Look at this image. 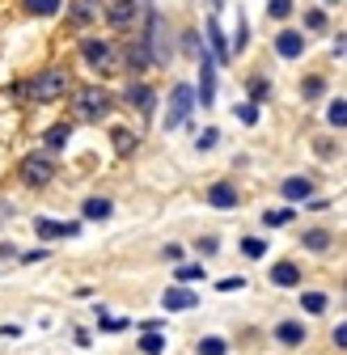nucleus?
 <instances>
[{
  "mask_svg": "<svg viewBox=\"0 0 347 355\" xmlns=\"http://www.w3.org/2000/svg\"><path fill=\"white\" fill-rule=\"evenodd\" d=\"M195 304H199V296L187 292V288H169V292L161 296V309H165V313H187V309H195Z\"/></svg>",
  "mask_w": 347,
  "mask_h": 355,
  "instance_id": "ddd939ff",
  "label": "nucleus"
},
{
  "mask_svg": "<svg viewBox=\"0 0 347 355\" xmlns=\"http://www.w3.org/2000/svg\"><path fill=\"white\" fill-rule=\"evenodd\" d=\"M267 98H271V85H267L263 76H254V80H250V102L258 106V102H267Z\"/></svg>",
  "mask_w": 347,
  "mask_h": 355,
  "instance_id": "393cba45",
  "label": "nucleus"
},
{
  "mask_svg": "<svg viewBox=\"0 0 347 355\" xmlns=\"http://www.w3.org/2000/svg\"><path fill=\"white\" fill-rule=\"evenodd\" d=\"M144 47H149L153 64H169L174 47H169V38H165V17L161 13H149V38H144Z\"/></svg>",
  "mask_w": 347,
  "mask_h": 355,
  "instance_id": "39448f33",
  "label": "nucleus"
},
{
  "mask_svg": "<svg viewBox=\"0 0 347 355\" xmlns=\"http://www.w3.org/2000/svg\"><path fill=\"white\" fill-rule=\"evenodd\" d=\"M0 258H17V250H13L9 241H0Z\"/></svg>",
  "mask_w": 347,
  "mask_h": 355,
  "instance_id": "c03bdc74",
  "label": "nucleus"
},
{
  "mask_svg": "<svg viewBox=\"0 0 347 355\" xmlns=\"http://www.w3.org/2000/svg\"><path fill=\"white\" fill-rule=\"evenodd\" d=\"M123 102L132 106V110H140V114H153V106H157V94H153V89H149L144 80H132V85L123 89Z\"/></svg>",
  "mask_w": 347,
  "mask_h": 355,
  "instance_id": "9d476101",
  "label": "nucleus"
},
{
  "mask_svg": "<svg viewBox=\"0 0 347 355\" xmlns=\"http://www.w3.org/2000/svg\"><path fill=\"white\" fill-rule=\"evenodd\" d=\"M102 17V0H72L68 5V26H94Z\"/></svg>",
  "mask_w": 347,
  "mask_h": 355,
  "instance_id": "9b49d317",
  "label": "nucleus"
},
{
  "mask_svg": "<svg viewBox=\"0 0 347 355\" xmlns=\"http://www.w3.org/2000/svg\"><path fill=\"white\" fill-rule=\"evenodd\" d=\"M280 195H284L288 203H305V199L314 195V182H310V178H284Z\"/></svg>",
  "mask_w": 347,
  "mask_h": 355,
  "instance_id": "2eb2a0df",
  "label": "nucleus"
},
{
  "mask_svg": "<svg viewBox=\"0 0 347 355\" xmlns=\"http://www.w3.org/2000/svg\"><path fill=\"white\" fill-rule=\"evenodd\" d=\"M216 140H221V131H216V127H208L203 136L195 140V148H199V153H208V148H216Z\"/></svg>",
  "mask_w": 347,
  "mask_h": 355,
  "instance_id": "f704fd0d",
  "label": "nucleus"
},
{
  "mask_svg": "<svg viewBox=\"0 0 347 355\" xmlns=\"http://www.w3.org/2000/svg\"><path fill=\"white\" fill-rule=\"evenodd\" d=\"M276 51H280L284 60H301V55H305V38H301L296 30H280V34H276Z\"/></svg>",
  "mask_w": 347,
  "mask_h": 355,
  "instance_id": "4468645a",
  "label": "nucleus"
},
{
  "mask_svg": "<svg viewBox=\"0 0 347 355\" xmlns=\"http://www.w3.org/2000/svg\"><path fill=\"white\" fill-rule=\"evenodd\" d=\"M110 140H115V148H119L123 157H127V153H132V148L140 144V136H132L127 127H115V131H110Z\"/></svg>",
  "mask_w": 347,
  "mask_h": 355,
  "instance_id": "4be33fe9",
  "label": "nucleus"
},
{
  "mask_svg": "<svg viewBox=\"0 0 347 355\" xmlns=\"http://www.w3.org/2000/svg\"><path fill=\"white\" fill-rule=\"evenodd\" d=\"M237 199H242V195H237L233 182H212V187H208V203H212V207H221V211H233Z\"/></svg>",
  "mask_w": 347,
  "mask_h": 355,
  "instance_id": "f8f14e48",
  "label": "nucleus"
},
{
  "mask_svg": "<svg viewBox=\"0 0 347 355\" xmlns=\"http://www.w3.org/2000/svg\"><path fill=\"white\" fill-rule=\"evenodd\" d=\"M149 64H153V55H149V47H144V38H136L132 47H127V68H132V72H144Z\"/></svg>",
  "mask_w": 347,
  "mask_h": 355,
  "instance_id": "aec40b11",
  "label": "nucleus"
},
{
  "mask_svg": "<svg viewBox=\"0 0 347 355\" xmlns=\"http://www.w3.org/2000/svg\"><path fill=\"white\" fill-rule=\"evenodd\" d=\"M301 304H305L310 313H326V292H305V296H301Z\"/></svg>",
  "mask_w": 347,
  "mask_h": 355,
  "instance_id": "a878e982",
  "label": "nucleus"
},
{
  "mask_svg": "<svg viewBox=\"0 0 347 355\" xmlns=\"http://www.w3.org/2000/svg\"><path fill=\"white\" fill-rule=\"evenodd\" d=\"M178 279H183V284L203 279V266H199V262H183V266H178Z\"/></svg>",
  "mask_w": 347,
  "mask_h": 355,
  "instance_id": "2f4dec72",
  "label": "nucleus"
},
{
  "mask_svg": "<svg viewBox=\"0 0 347 355\" xmlns=\"http://www.w3.org/2000/svg\"><path fill=\"white\" fill-rule=\"evenodd\" d=\"M22 94H26V98H34V102H56V98H64V94H68V72H64V68H47V72H38L34 80H26V85H22Z\"/></svg>",
  "mask_w": 347,
  "mask_h": 355,
  "instance_id": "f03ea898",
  "label": "nucleus"
},
{
  "mask_svg": "<svg viewBox=\"0 0 347 355\" xmlns=\"http://www.w3.org/2000/svg\"><path fill=\"white\" fill-rule=\"evenodd\" d=\"M140 351H144V355H161V351H165V334H157V330H149V334L140 338Z\"/></svg>",
  "mask_w": 347,
  "mask_h": 355,
  "instance_id": "b1692460",
  "label": "nucleus"
},
{
  "mask_svg": "<svg viewBox=\"0 0 347 355\" xmlns=\"http://www.w3.org/2000/svg\"><path fill=\"white\" fill-rule=\"evenodd\" d=\"M60 5H64V0H26V9H30L34 17H56Z\"/></svg>",
  "mask_w": 347,
  "mask_h": 355,
  "instance_id": "5701e85b",
  "label": "nucleus"
},
{
  "mask_svg": "<svg viewBox=\"0 0 347 355\" xmlns=\"http://www.w3.org/2000/svg\"><path fill=\"white\" fill-rule=\"evenodd\" d=\"M68 140H72V127H68V123H56V127H47V136H42L47 153H60V148H68Z\"/></svg>",
  "mask_w": 347,
  "mask_h": 355,
  "instance_id": "f3484780",
  "label": "nucleus"
},
{
  "mask_svg": "<svg viewBox=\"0 0 347 355\" xmlns=\"http://www.w3.org/2000/svg\"><path fill=\"white\" fill-rule=\"evenodd\" d=\"M305 245H310V250H326V245H330V233H326V229H310V233H305Z\"/></svg>",
  "mask_w": 347,
  "mask_h": 355,
  "instance_id": "c756f323",
  "label": "nucleus"
},
{
  "mask_svg": "<svg viewBox=\"0 0 347 355\" xmlns=\"http://www.w3.org/2000/svg\"><path fill=\"white\" fill-rule=\"evenodd\" d=\"M72 106H76V119L98 123V119H106V114H110L115 98L106 94L102 85H85V89H76V94H72Z\"/></svg>",
  "mask_w": 347,
  "mask_h": 355,
  "instance_id": "f257e3e1",
  "label": "nucleus"
},
{
  "mask_svg": "<svg viewBox=\"0 0 347 355\" xmlns=\"http://www.w3.org/2000/svg\"><path fill=\"white\" fill-rule=\"evenodd\" d=\"M288 220H292L288 207H280V211H263V225H267V229H280V225H288Z\"/></svg>",
  "mask_w": 347,
  "mask_h": 355,
  "instance_id": "cd10ccee",
  "label": "nucleus"
},
{
  "mask_svg": "<svg viewBox=\"0 0 347 355\" xmlns=\"http://www.w3.org/2000/svg\"><path fill=\"white\" fill-rule=\"evenodd\" d=\"M51 173H56V161H51L47 153H34V157L22 161V182H26V187H47Z\"/></svg>",
  "mask_w": 347,
  "mask_h": 355,
  "instance_id": "423d86ee",
  "label": "nucleus"
},
{
  "mask_svg": "<svg viewBox=\"0 0 347 355\" xmlns=\"http://www.w3.org/2000/svg\"><path fill=\"white\" fill-rule=\"evenodd\" d=\"M242 250H246V258H263V254H267V241L246 237V241H242Z\"/></svg>",
  "mask_w": 347,
  "mask_h": 355,
  "instance_id": "473e14b6",
  "label": "nucleus"
},
{
  "mask_svg": "<svg viewBox=\"0 0 347 355\" xmlns=\"http://www.w3.org/2000/svg\"><path fill=\"white\" fill-rule=\"evenodd\" d=\"M102 330H106V334H119V330H127V322H110V318H102Z\"/></svg>",
  "mask_w": 347,
  "mask_h": 355,
  "instance_id": "ea45409f",
  "label": "nucleus"
},
{
  "mask_svg": "<svg viewBox=\"0 0 347 355\" xmlns=\"http://www.w3.org/2000/svg\"><path fill=\"white\" fill-rule=\"evenodd\" d=\"M22 262H42V258H47V250H30V254H17Z\"/></svg>",
  "mask_w": 347,
  "mask_h": 355,
  "instance_id": "79ce46f5",
  "label": "nucleus"
},
{
  "mask_svg": "<svg viewBox=\"0 0 347 355\" xmlns=\"http://www.w3.org/2000/svg\"><path fill=\"white\" fill-rule=\"evenodd\" d=\"M136 17H140V5H136V0H110V5H106V21H110L115 30H132Z\"/></svg>",
  "mask_w": 347,
  "mask_h": 355,
  "instance_id": "6e6552de",
  "label": "nucleus"
},
{
  "mask_svg": "<svg viewBox=\"0 0 347 355\" xmlns=\"http://www.w3.org/2000/svg\"><path fill=\"white\" fill-rule=\"evenodd\" d=\"M115 203L110 199H85V220H110Z\"/></svg>",
  "mask_w": 347,
  "mask_h": 355,
  "instance_id": "412c9836",
  "label": "nucleus"
},
{
  "mask_svg": "<svg viewBox=\"0 0 347 355\" xmlns=\"http://www.w3.org/2000/svg\"><path fill=\"white\" fill-rule=\"evenodd\" d=\"M208 42H212V60L225 64L229 60V42H225V30L216 26V21H208Z\"/></svg>",
  "mask_w": 347,
  "mask_h": 355,
  "instance_id": "a211bd4d",
  "label": "nucleus"
},
{
  "mask_svg": "<svg viewBox=\"0 0 347 355\" xmlns=\"http://www.w3.org/2000/svg\"><path fill=\"white\" fill-rule=\"evenodd\" d=\"M34 233H38L42 241H56V237H76L81 225H76V220H47V216H38V220H34Z\"/></svg>",
  "mask_w": 347,
  "mask_h": 355,
  "instance_id": "1a4fd4ad",
  "label": "nucleus"
},
{
  "mask_svg": "<svg viewBox=\"0 0 347 355\" xmlns=\"http://www.w3.org/2000/svg\"><path fill=\"white\" fill-rule=\"evenodd\" d=\"M335 347H339V351H343V347H347V326H343V322H339V326H335Z\"/></svg>",
  "mask_w": 347,
  "mask_h": 355,
  "instance_id": "a19ab883",
  "label": "nucleus"
},
{
  "mask_svg": "<svg viewBox=\"0 0 347 355\" xmlns=\"http://www.w3.org/2000/svg\"><path fill=\"white\" fill-rule=\"evenodd\" d=\"M195 60H199V94H195V98H199L203 110H208V106H216V60H212L208 51H199Z\"/></svg>",
  "mask_w": 347,
  "mask_h": 355,
  "instance_id": "0eeeda50",
  "label": "nucleus"
},
{
  "mask_svg": "<svg viewBox=\"0 0 347 355\" xmlns=\"http://www.w3.org/2000/svg\"><path fill=\"white\" fill-rule=\"evenodd\" d=\"M233 110H237V119H242V123H250V127L258 123V106H254V102H242V106H233Z\"/></svg>",
  "mask_w": 347,
  "mask_h": 355,
  "instance_id": "c9c22d12",
  "label": "nucleus"
},
{
  "mask_svg": "<svg viewBox=\"0 0 347 355\" xmlns=\"http://www.w3.org/2000/svg\"><path fill=\"white\" fill-rule=\"evenodd\" d=\"M199 355H225V338H203L199 343Z\"/></svg>",
  "mask_w": 347,
  "mask_h": 355,
  "instance_id": "e433bc0d",
  "label": "nucleus"
},
{
  "mask_svg": "<svg viewBox=\"0 0 347 355\" xmlns=\"http://www.w3.org/2000/svg\"><path fill=\"white\" fill-rule=\"evenodd\" d=\"M292 13V0H267V17H276V21H284Z\"/></svg>",
  "mask_w": 347,
  "mask_h": 355,
  "instance_id": "7c9ffc66",
  "label": "nucleus"
},
{
  "mask_svg": "<svg viewBox=\"0 0 347 355\" xmlns=\"http://www.w3.org/2000/svg\"><path fill=\"white\" fill-rule=\"evenodd\" d=\"M326 5H339V0H326Z\"/></svg>",
  "mask_w": 347,
  "mask_h": 355,
  "instance_id": "a18cd8bd",
  "label": "nucleus"
},
{
  "mask_svg": "<svg viewBox=\"0 0 347 355\" xmlns=\"http://www.w3.org/2000/svg\"><path fill=\"white\" fill-rule=\"evenodd\" d=\"M191 106H195V89H191V85H174V94H169V110H165V131L183 127V123H187V114H191Z\"/></svg>",
  "mask_w": 347,
  "mask_h": 355,
  "instance_id": "20e7f679",
  "label": "nucleus"
},
{
  "mask_svg": "<svg viewBox=\"0 0 347 355\" xmlns=\"http://www.w3.org/2000/svg\"><path fill=\"white\" fill-rule=\"evenodd\" d=\"M305 26H310V30H326V13H322V9H310V13H305Z\"/></svg>",
  "mask_w": 347,
  "mask_h": 355,
  "instance_id": "4c0bfd02",
  "label": "nucleus"
},
{
  "mask_svg": "<svg viewBox=\"0 0 347 355\" xmlns=\"http://www.w3.org/2000/svg\"><path fill=\"white\" fill-rule=\"evenodd\" d=\"M322 89H326V85H322V76H310L305 85H301V94H305V98L314 102V98H322Z\"/></svg>",
  "mask_w": 347,
  "mask_h": 355,
  "instance_id": "72a5a7b5",
  "label": "nucleus"
},
{
  "mask_svg": "<svg viewBox=\"0 0 347 355\" xmlns=\"http://www.w3.org/2000/svg\"><path fill=\"white\" fill-rule=\"evenodd\" d=\"M81 55H85V64H90L94 72H102V76H110L115 72V47H110V42L106 38H85L81 42Z\"/></svg>",
  "mask_w": 347,
  "mask_h": 355,
  "instance_id": "7ed1b4c3",
  "label": "nucleus"
},
{
  "mask_svg": "<svg viewBox=\"0 0 347 355\" xmlns=\"http://www.w3.org/2000/svg\"><path fill=\"white\" fill-rule=\"evenodd\" d=\"M199 254H216V237H199Z\"/></svg>",
  "mask_w": 347,
  "mask_h": 355,
  "instance_id": "37998d69",
  "label": "nucleus"
},
{
  "mask_svg": "<svg viewBox=\"0 0 347 355\" xmlns=\"http://www.w3.org/2000/svg\"><path fill=\"white\" fill-rule=\"evenodd\" d=\"M216 288H221V292H237V288H246V279L242 275H229V279H221Z\"/></svg>",
  "mask_w": 347,
  "mask_h": 355,
  "instance_id": "58836bf2",
  "label": "nucleus"
},
{
  "mask_svg": "<svg viewBox=\"0 0 347 355\" xmlns=\"http://www.w3.org/2000/svg\"><path fill=\"white\" fill-rule=\"evenodd\" d=\"M246 42H250V30H246V17H237V34H233V47H229V55H233V51L242 55V51H246Z\"/></svg>",
  "mask_w": 347,
  "mask_h": 355,
  "instance_id": "bb28decb",
  "label": "nucleus"
},
{
  "mask_svg": "<svg viewBox=\"0 0 347 355\" xmlns=\"http://www.w3.org/2000/svg\"><path fill=\"white\" fill-rule=\"evenodd\" d=\"M326 119H330V127H343V123H347V102H343V98H339V102H330Z\"/></svg>",
  "mask_w": 347,
  "mask_h": 355,
  "instance_id": "c85d7f7f",
  "label": "nucleus"
},
{
  "mask_svg": "<svg viewBox=\"0 0 347 355\" xmlns=\"http://www.w3.org/2000/svg\"><path fill=\"white\" fill-rule=\"evenodd\" d=\"M216 5H221V0H216Z\"/></svg>",
  "mask_w": 347,
  "mask_h": 355,
  "instance_id": "49530a36",
  "label": "nucleus"
},
{
  "mask_svg": "<svg viewBox=\"0 0 347 355\" xmlns=\"http://www.w3.org/2000/svg\"><path fill=\"white\" fill-rule=\"evenodd\" d=\"M271 284L276 288H296L301 284V266L296 262H276L271 266Z\"/></svg>",
  "mask_w": 347,
  "mask_h": 355,
  "instance_id": "dca6fc26",
  "label": "nucleus"
},
{
  "mask_svg": "<svg viewBox=\"0 0 347 355\" xmlns=\"http://www.w3.org/2000/svg\"><path fill=\"white\" fill-rule=\"evenodd\" d=\"M276 338L284 347H301V343H305V326H301V322H280L276 326Z\"/></svg>",
  "mask_w": 347,
  "mask_h": 355,
  "instance_id": "6ab92c4d",
  "label": "nucleus"
}]
</instances>
